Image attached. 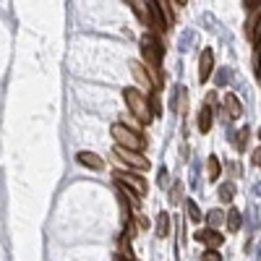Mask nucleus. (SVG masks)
Returning a JSON list of instances; mask_svg holds the SVG:
<instances>
[{"instance_id":"7ed1b4c3","label":"nucleus","mask_w":261,"mask_h":261,"mask_svg":"<svg viewBox=\"0 0 261 261\" xmlns=\"http://www.w3.org/2000/svg\"><path fill=\"white\" fill-rule=\"evenodd\" d=\"M113 139H115L118 146L130 149V151H141V149L146 146L144 136L136 134V130H130V128H125L123 123H115V125H113Z\"/></svg>"},{"instance_id":"f257e3e1","label":"nucleus","mask_w":261,"mask_h":261,"mask_svg":"<svg viewBox=\"0 0 261 261\" xmlns=\"http://www.w3.org/2000/svg\"><path fill=\"white\" fill-rule=\"evenodd\" d=\"M141 53H144V60H146V73L151 79V86H154V92H157L162 86V58H165L162 39L154 37L151 32H146L141 37Z\"/></svg>"},{"instance_id":"20e7f679","label":"nucleus","mask_w":261,"mask_h":261,"mask_svg":"<svg viewBox=\"0 0 261 261\" xmlns=\"http://www.w3.org/2000/svg\"><path fill=\"white\" fill-rule=\"evenodd\" d=\"M115 183H120V186H125V188H130L139 199L146 193V180L139 175V172H130V170H118L115 172Z\"/></svg>"},{"instance_id":"5701e85b","label":"nucleus","mask_w":261,"mask_h":261,"mask_svg":"<svg viewBox=\"0 0 261 261\" xmlns=\"http://www.w3.org/2000/svg\"><path fill=\"white\" fill-rule=\"evenodd\" d=\"M204 261H222V256H220V251H206Z\"/></svg>"},{"instance_id":"b1692460","label":"nucleus","mask_w":261,"mask_h":261,"mask_svg":"<svg viewBox=\"0 0 261 261\" xmlns=\"http://www.w3.org/2000/svg\"><path fill=\"white\" fill-rule=\"evenodd\" d=\"M128 6L139 13V18H146V13H144V6H146V3H128Z\"/></svg>"},{"instance_id":"412c9836","label":"nucleus","mask_w":261,"mask_h":261,"mask_svg":"<svg viewBox=\"0 0 261 261\" xmlns=\"http://www.w3.org/2000/svg\"><path fill=\"white\" fill-rule=\"evenodd\" d=\"M220 199H222L225 204H230V201H232V183H225V186L220 188Z\"/></svg>"},{"instance_id":"6e6552de","label":"nucleus","mask_w":261,"mask_h":261,"mask_svg":"<svg viewBox=\"0 0 261 261\" xmlns=\"http://www.w3.org/2000/svg\"><path fill=\"white\" fill-rule=\"evenodd\" d=\"M193 238H196L199 243H206V246H209V251H217V248H220V246L225 243V235H220V232H217V230H212V227H206V230H199V232H196Z\"/></svg>"},{"instance_id":"a211bd4d","label":"nucleus","mask_w":261,"mask_h":261,"mask_svg":"<svg viewBox=\"0 0 261 261\" xmlns=\"http://www.w3.org/2000/svg\"><path fill=\"white\" fill-rule=\"evenodd\" d=\"M188 220L191 222H201L204 220V214H201V209H199L196 201H188Z\"/></svg>"},{"instance_id":"9d476101","label":"nucleus","mask_w":261,"mask_h":261,"mask_svg":"<svg viewBox=\"0 0 261 261\" xmlns=\"http://www.w3.org/2000/svg\"><path fill=\"white\" fill-rule=\"evenodd\" d=\"M130 73H134V79L144 86V89H154V86H151L149 73H146V65H141V63H136V60H130Z\"/></svg>"},{"instance_id":"aec40b11","label":"nucleus","mask_w":261,"mask_h":261,"mask_svg":"<svg viewBox=\"0 0 261 261\" xmlns=\"http://www.w3.org/2000/svg\"><path fill=\"white\" fill-rule=\"evenodd\" d=\"M120 123H123L125 128H130V130H136V134H141V130H139V128H141V123H139V120H136L134 115H130V113H125Z\"/></svg>"},{"instance_id":"6ab92c4d","label":"nucleus","mask_w":261,"mask_h":261,"mask_svg":"<svg viewBox=\"0 0 261 261\" xmlns=\"http://www.w3.org/2000/svg\"><path fill=\"white\" fill-rule=\"evenodd\" d=\"M160 11H162V18H165V27H172V21H175V13H172L170 3H162V0H160Z\"/></svg>"},{"instance_id":"0eeeda50","label":"nucleus","mask_w":261,"mask_h":261,"mask_svg":"<svg viewBox=\"0 0 261 261\" xmlns=\"http://www.w3.org/2000/svg\"><path fill=\"white\" fill-rule=\"evenodd\" d=\"M212 71H214V50L212 47H204L201 50V58H199V81L206 84L212 79Z\"/></svg>"},{"instance_id":"393cba45","label":"nucleus","mask_w":261,"mask_h":261,"mask_svg":"<svg viewBox=\"0 0 261 261\" xmlns=\"http://www.w3.org/2000/svg\"><path fill=\"white\" fill-rule=\"evenodd\" d=\"M180 191H183V186L175 183V188H172V193H170V199H172V201H180Z\"/></svg>"},{"instance_id":"dca6fc26","label":"nucleus","mask_w":261,"mask_h":261,"mask_svg":"<svg viewBox=\"0 0 261 261\" xmlns=\"http://www.w3.org/2000/svg\"><path fill=\"white\" fill-rule=\"evenodd\" d=\"M157 235H160V238H167V235H170V214H167V212H162V214H160Z\"/></svg>"},{"instance_id":"a878e982","label":"nucleus","mask_w":261,"mask_h":261,"mask_svg":"<svg viewBox=\"0 0 261 261\" xmlns=\"http://www.w3.org/2000/svg\"><path fill=\"white\" fill-rule=\"evenodd\" d=\"M253 165H258V167H261V146L253 151Z\"/></svg>"},{"instance_id":"2eb2a0df","label":"nucleus","mask_w":261,"mask_h":261,"mask_svg":"<svg viewBox=\"0 0 261 261\" xmlns=\"http://www.w3.org/2000/svg\"><path fill=\"white\" fill-rule=\"evenodd\" d=\"M206 170H209V180H217V178H220L222 175V162H220V157H209L206 160Z\"/></svg>"},{"instance_id":"f3484780","label":"nucleus","mask_w":261,"mask_h":261,"mask_svg":"<svg viewBox=\"0 0 261 261\" xmlns=\"http://www.w3.org/2000/svg\"><path fill=\"white\" fill-rule=\"evenodd\" d=\"M222 220H225V214H222L220 209H212V212L206 214V222H209L212 230H217V225H222Z\"/></svg>"},{"instance_id":"4468645a","label":"nucleus","mask_w":261,"mask_h":261,"mask_svg":"<svg viewBox=\"0 0 261 261\" xmlns=\"http://www.w3.org/2000/svg\"><path fill=\"white\" fill-rule=\"evenodd\" d=\"M225 222H227V227H230L232 232H238V230L243 227V217H241V212H238V209H230V212L225 214Z\"/></svg>"},{"instance_id":"9b49d317","label":"nucleus","mask_w":261,"mask_h":261,"mask_svg":"<svg viewBox=\"0 0 261 261\" xmlns=\"http://www.w3.org/2000/svg\"><path fill=\"white\" fill-rule=\"evenodd\" d=\"M248 37H251V42H253V47L261 50V8L256 11V18L248 24Z\"/></svg>"},{"instance_id":"f8f14e48","label":"nucleus","mask_w":261,"mask_h":261,"mask_svg":"<svg viewBox=\"0 0 261 261\" xmlns=\"http://www.w3.org/2000/svg\"><path fill=\"white\" fill-rule=\"evenodd\" d=\"M212 115H214L212 105L204 102V107L199 110V130H201V134H209V130H212Z\"/></svg>"},{"instance_id":"bb28decb","label":"nucleus","mask_w":261,"mask_h":261,"mask_svg":"<svg viewBox=\"0 0 261 261\" xmlns=\"http://www.w3.org/2000/svg\"><path fill=\"white\" fill-rule=\"evenodd\" d=\"M258 136H261V130H258Z\"/></svg>"},{"instance_id":"423d86ee","label":"nucleus","mask_w":261,"mask_h":261,"mask_svg":"<svg viewBox=\"0 0 261 261\" xmlns=\"http://www.w3.org/2000/svg\"><path fill=\"white\" fill-rule=\"evenodd\" d=\"M146 11H149L151 34H154V37H162L167 27H165V18H162V11H160V0H151V3H146Z\"/></svg>"},{"instance_id":"1a4fd4ad","label":"nucleus","mask_w":261,"mask_h":261,"mask_svg":"<svg viewBox=\"0 0 261 261\" xmlns=\"http://www.w3.org/2000/svg\"><path fill=\"white\" fill-rule=\"evenodd\" d=\"M76 162L84 165V167H89V170H102V167H105L102 157L94 154V151H79V154H76Z\"/></svg>"},{"instance_id":"39448f33","label":"nucleus","mask_w":261,"mask_h":261,"mask_svg":"<svg viewBox=\"0 0 261 261\" xmlns=\"http://www.w3.org/2000/svg\"><path fill=\"white\" fill-rule=\"evenodd\" d=\"M113 151H115V157H118L120 162L136 167V170H146V167H149V160L141 154V151H130V149H123V146H115Z\"/></svg>"},{"instance_id":"f03ea898","label":"nucleus","mask_w":261,"mask_h":261,"mask_svg":"<svg viewBox=\"0 0 261 261\" xmlns=\"http://www.w3.org/2000/svg\"><path fill=\"white\" fill-rule=\"evenodd\" d=\"M123 99H125V105H128V113L134 115L141 125H146V123H151V110H149V102L141 97V92H136V89H125L123 92Z\"/></svg>"},{"instance_id":"4be33fe9","label":"nucleus","mask_w":261,"mask_h":261,"mask_svg":"<svg viewBox=\"0 0 261 261\" xmlns=\"http://www.w3.org/2000/svg\"><path fill=\"white\" fill-rule=\"evenodd\" d=\"M248 134H251V128H243V130H241V136H238V146H241V149H246V144H248Z\"/></svg>"},{"instance_id":"ddd939ff","label":"nucleus","mask_w":261,"mask_h":261,"mask_svg":"<svg viewBox=\"0 0 261 261\" xmlns=\"http://www.w3.org/2000/svg\"><path fill=\"white\" fill-rule=\"evenodd\" d=\"M225 110H227L230 118H241L243 115V105H241V99H238L235 94H227L225 97Z\"/></svg>"}]
</instances>
